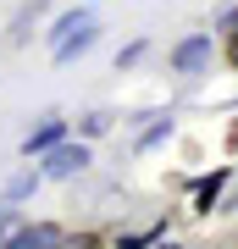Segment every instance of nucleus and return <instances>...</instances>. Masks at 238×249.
<instances>
[{"label":"nucleus","instance_id":"nucleus-1","mask_svg":"<svg viewBox=\"0 0 238 249\" xmlns=\"http://www.w3.org/2000/svg\"><path fill=\"white\" fill-rule=\"evenodd\" d=\"M211 55H216V34H188V39H177L172 45V72L177 78H200L205 67H211Z\"/></svg>","mask_w":238,"mask_h":249},{"label":"nucleus","instance_id":"nucleus-2","mask_svg":"<svg viewBox=\"0 0 238 249\" xmlns=\"http://www.w3.org/2000/svg\"><path fill=\"white\" fill-rule=\"evenodd\" d=\"M44 160V178H78V172L89 166V144H72V139H61V144H55V150H44L39 155Z\"/></svg>","mask_w":238,"mask_h":249},{"label":"nucleus","instance_id":"nucleus-3","mask_svg":"<svg viewBox=\"0 0 238 249\" xmlns=\"http://www.w3.org/2000/svg\"><path fill=\"white\" fill-rule=\"evenodd\" d=\"M61 139H67V122H61V116H44L39 127H28V139H22V155H28V160H39L44 150H55Z\"/></svg>","mask_w":238,"mask_h":249},{"label":"nucleus","instance_id":"nucleus-4","mask_svg":"<svg viewBox=\"0 0 238 249\" xmlns=\"http://www.w3.org/2000/svg\"><path fill=\"white\" fill-rule=\"evenodd\" d=\"M100 45V22H89V28H78V34H67V39H55V45H50V55H55V61H78V55H89V50H94Z\"/></svg>","mask_w":238,"mask_h":249},{"label":"nucleus","instance_id":"nucleus-5","mask_svg":"<svg viewBox=\"0 0 238 249\" xmlns=\"http://www.w3.org/2000/svg\"><path fill=\"white\" fill-rule=\"evenodd\" d=\"M61 238H67L61 227H44V222H39V227H28V222H22V227L11 232V238L0 244V249H55V244H61Z\"/></svg>","mask_w":238,"mask_h":249},{"label":"nucleus","instance_id":"nucleus-6","mask_svg":"<svg viewBox=\"0 0 238 249\" xmlns=\"http://www.w3.org/2000/svg\"><path fill=\"white\" fill-rule=\"evenodd\" d=\"M89 22H94V11H89V6H72V11H61V17L50 22V45H55V39H67V34H78V28H89Z\"/></svg>","mask_w":238,"mask_h":249},{"label":"nucleus","instance_id":"nucleus-7","mask_svg":"<svg viewBox=\"0 0 238 249\" xmlns=\"http://www.w3.org/2000/svg\"><path fill=\"white\" fill-rule=\"evenodd\" d=\"M39 178H44V172H34V166H28V172H17V178L6 183V199H17V205H22V199L39 188Z\"/></svg>","mask_w":238,"mask_h":249},{"label":"nucleus","instance_id":"nucleus-8","mask_svg":"<svg viewBox=\"0 0 238 249\" xmlns=\"http://www.w3.org/2000/svg\"><path fill=\"white\" fill-rule=\"evenodd\" d=\"M221 183H227V166H216L211 178L200 183V211H211V205H216V194H221Z\"/></svg>","mask_w":238,"mask_h":249},{"label":"nucleus","instance_id":"nucleus-9","mask_svg":"<svg viewBox=\"0 0 238 249\" xmlns=\"http://www.w3.org/2000/svg\"><path fill=\"white\" fill-rule=\"evenodd\" d=\"M78 133H83V139H100V133H111V116H106V111H89L83 122H78Z\"/></svg>","mask_w":238,"mask_h":249},{"label":"nucleus","instance_id":"nucleus-10","mask_svg":"<svg viewBox=\"0 0 238 249\" xmlns=\"http://www.w3.org/2000/svg\"><path fill=\"white\" fill-rule=\"evenodd\" d=\"M144 55H150V45H144V39H133V45H128L122 55H116V72H128V67H139Z\"/></svg>","mask_w":238,"mask_h":249},{"label":"nucleus","instance_id":"nucleus-11","mask_svg":"<svg viewBox=\"0 0 238 249\" xmlns=\"http://www.w3.org/2000/svg\"><path fill=\"white\" fill-rule=\"evenodd\" d=\"M211 34H216V39H221V34H238V6H221V11H216Z\"/></svg>","mask_w":238,"mask_h":249},{"label":"nucleus","instance_id":"nucleus-12","mask_svg":"<svg viewBox=\"0 0 238 249\" xmlns=\"http://www.w3.org/2000/svg\"><path fill=\"white\" fill-rule=\"evenodd\" d=\"M22 227V216H17V199H6L0 194V232H17Z\"/></svg>","mask_w":238,"mask_h":249},{"label":"nucleus","instance_id":"nucleus-13","mask_svg":"<svg viewBox=\"0 0 238 249\" xmlns=\"http://www.w3.org/2000/svg\"><path fill=\"white\" fill-rule=\"evenodd\" d=\"M221 50H227V61L238 67V34H221Z\"/></svg>","mask_w":238,"mask_h":249},{"label":"nucleus","instance_id":"nucleus-14","mask_svg":"<svg viewBox=\"0 0 238 249\" xmlns=\"http://www.w3.org/2000/svg\"><path fill=\"white\" fill-rule=\"evenodd\" d=\"M166 249H172V244H166Z\"/></svg>","mask_w":238,"mask_h":249}]
</instances>
